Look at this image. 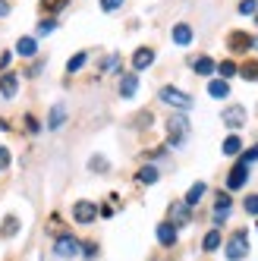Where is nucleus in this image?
<instances>
[{
  "instance_id": "c9c22d12",
  "label": "nucleus",
  "mask_w": 258,
  "mask_h": 261,
  "mask_svg": "<svg viewBox=\"0 0 258 261\" xmlns=\"http://www.w3.org/2000/svg\"><path fill=\"white\" fill-rule=\"evenodd\" d=\"M82 252H85V258H95V255H98V246H95V242H85Z\"/></svg>"
},
{
  "instance_id": "473e14b6",
  "label": "nucleus",
  "mask_w": 258,
  "mask_h": 261,
  "mask_svg": "<svg viewBox=\"0 0 258 261\" xmlns=\"http://www.w3.org/2000/svg\"><path fill=\"white\" fill-rule=\"evenodd\" d=\"M120 7H123V0H101V10L104 13H117Z\"/></svg>"
},
{
  "instance_id": "5701e85b",
  "label": "nucleus",
  "mask_w": 258,
  "mask_h": 261,
  "mask_svg": "<svg viewBox=\"0 0 258 261\" xmlns=\"http://www.w3.org/2000/svg\"><path fill=\"white\" fill-rule=\"evenodd\" d=\"M239 76H243L246 82H258V60H246L243 66H239Z\"/></svg>"
},
{
  "instance_id": "7c9ffc66",
  "label": "nucleus",
  "mask_w": 258,
  "mask_h": 261,
  "mask_svg": "<svg viewBox=\"0 0 258 261\" xmlns=\"http://www.w3.org/2000/svg\"><path fill=\"white\" fill-rule=\"evenodd\" d=\"M54 29H57V19H54V16H47V19L38 22V35H47V32H54Z\"/></svg>"
},
{
  "instance_id": "393cba45",
  "label": "nucleus",
  "mask_w": 258,
  "mask_h": 261,
  "mask_svg": "<svg viewBox=\"0 0 258 261\" xmlns=\"http://www.w3.org/2000/svg\"><path fill=\"white\" fill-rule=\"evenodd\" d=\"M201 249H205V252H217V249H220V233L211 230V233L205 236V242H201Z\"/></svg>"
},
{
  "instance_id": "9b49d317",
  "label": "nucleus",
  "mask_w": 258,
  "mask_h": 261,
  "mask_svg": "<svg viewBox=\"0 0 258 261\" xmlns=\"http://www.w3.org/2000/svg\"><path fill=\"white\" fill-rule=\"evenodd\" d=\"M154 63V50L151 47H139L136 54H133V69L139 72V69H148Z\"/></svg>"
},
{
  "instance_id": "ddd939ff",
  "label": "nucleus",
  "mask_w": 258,
  "mask_h": 261,
  "mask_svg": "<svg viewBox=\"0 0 258 261\" xmlns=\"http://www.w3.org/2000/svg\"><path fill=\"white\" fill-rule=\"evenodd\" d=\"M16 54H19V57H35V54H38V41H35L32 35H25V38L16 41Z\"/></svg>"
},
{
  "instance_id": "bb28decb",
  "label": "nucleus",
  "mask_w": 258,
  "mask_h": 261,
  "mask_svg": "<svg viewBox=\"0 0 258 261\" xmlns=\"http://www.w3.org/2000/svg\"><path fill=\"white\" fill-rule=\"evenodd\" d=\"M217 72H220V79H230V76H236V72H239V66L233 60H224V63H217Z\"/></svg>"
},
{
  "instance_id": "72a5a7b5",
  "label": "nucleus",
  "mask_w": 258,
  "mask_h": 261,
  "mask_svg": "<svg viewBox=\"0 0 258 261\" xmlns=\"http://www.w3.org/2000/svg\"><path fill=\"white\" fill-rule=\"evenodd\" d=\"M25 129H29L32 136H38V133H41V123H38V120H35V117L29 114V117H25Z\"/></svg>"
},
{
  "instance_id": "4468645a",
  "label": "nucleus",
  "mask_w": 258,
  "mask_h": 261,
  "mask_svg": "<svg viewBox=\"0 0 258 261\" xmlns=\"http://www.w3.org/2000/svg\"><path fill=\"white\" fill-rule=\"evenodd\" d=\"M136 91H139V76H136V72H129V76L120 79V95L123 98H133Z\"/></svg>"
},
{
  "instance_id": "4c0bfd02",
  "label": "nucleus",
  "mask_w": 258,
  "mask_h": 261,
  "mask_svg": "<svg viewBox=\"0 0 258 261\" xmlns=\"http://www.w3.org/2000/svg\"><path fill=\"white\" fill-rule=\"evenodd\" d=\"M10 60H13V54H10V50H4V57H0V69H7V66H10Z\"/></svg>"
},
{
  "instance_id": "79ce46f5",
  "label": "nucleus",
  "mask_w": 258,
  "mask_h": 261,
  "mask_svg": "<svg viewBox=\"0 0 258 261\" xmlns=\"http://www.w3.org/2000/svg\"><path fill=\"white\" fill-rule=\"evenodd\" d=\"M255 22H258V13H255Z\"/></svg>"
},
{
  "instance_id": "2eb2a0df",
  "label": "nucleus",
  "mask_w": 258,
  "mask_h": 261,
  "mask_svg": "<svg viewBox=\"0 0 258 261\" xmlns=\"http://www.w3.org/2000/svg\"><path fill=\"white\" fill-rule=\"evenodd\" d=\"M158 167H151V164H145V167H139V173H136V179L142 182V186H154L158 182Z\"/></svg>"
},
{
  "instance_id": "c85d7f7f",
  "label": "nucleus",
  "mask_w": 258,
  "mask_h": 261,
  "mask_svg": "<svg viewBox=\"0 0 258 261\" xmlns=\"http://www.w3.org/2000/svg\"><path fill=\"white\" fill-rule=\"evenodd\" d=\"M243 208H246V214L258 217V195H246V201H243Z\"/></svg>"
},
{
  "instance_id": "a19ab883",
  "label": "nucleus",
  "mask_w": 258,
  "mask_h": 261,
  "mask_svg": "<svg viewBox=\"0 0 258 261\" xmlns=\"http://www.w3.org/2000/svg\"><path fill=\"white\" fill-rule=\"evenodd\" d=\"M252 47H258V38H252Z\"/></svg>"
},
{
  "instance_id": "423d86ee",
  "label": "nucleus",
  "mask_w": 258,
  "mask_h": 261,
  "mask_svg": "<svg viewBox=\"0 0 258 261\" xmlns=\"http://www.w3.org/2000/svg\"><path fill=\"white\" fill-rule=\"evenodd\" d=\"M98 217V204H91V201H76L72 204V220L76 223H91Z\"/></svg>"
},
{
  "instance_id": "a878e982",
  "label": "nucleus",
  "mask_w": 258,
  "mask_h": 261,
  "mask_svg": "<svg viewBox=\"0 0 258 261\" xmlns=\"http://www.w3.org/2000/svg\"><path fill=\"white\" fill-rule=\"evenodd\" d=\"M85 60H88V54H85V50H79V54H72V60L66 63V69H69V72H79V69L85 66Z\"/></svg>"
},
{
  "instance_id": "c756f323",
  "label": "nucleus",
  "mask_w": 258,
  "mask_h": 261,
  "mask_svg": "<svg viewBox=\"0 0 258 261\" xmlns=\"http://www.w3.org/2000/svg\"><path fill=\"white\" fill-rule=\"evenodd\" d=\"M239 13H243V16H255L258 4H255V0H239Z\"/></svg>"
},
{
  "instance_id": "ea45409f",
  "label": "nucleus",
  "mask_w": 258,
  "mask_h": 261,
  "mask_svg": "<svg viewBox=\"0 0 258 261\" xmlns=\"http://www.w3.org/2000/svg\"><path fill=\"white\" fill-rule=\"evenodd\" d=\"M0 129H10V123H4V120H0Z\"/></svg>"
},
{
  "instance_id": "f8f14e48",
  "label": "nucleus",
  "mask_w": 258,
  "mask_h": 261,
  "mask_svg": "<svg viewBox=\"0 0 258 261\" xmlns=\"http://www.w3.org/2000/svg\"><path fill=\"white\" fill-rule=\"evenodd\" d=\"M224 123H227L230 129H239V126L246 123V110H243V107H236V104L227 107V110H224Z\"/></svg>"
},
{
  "instance_id": "4be33fe9",
  "label": "nucleus",
  "mask_w": 258,
  "mask_h": 261,
  "mask_svg": "<svg viewBox=\"0 0 258 261\" xmlns=\"http://www.w3.org/2000/svg\"><path fill=\"white\" fill-rule=\"evenodd\" d=\"M224 154H227V158L243 154V139H239V136H227V139H224Z\"/></svg>"
},
{
  "instance_id": "a211bd4d",
  "label": "nucleus",
  "mask_w": 258,
  "mask_h": 261,
  "mask_svg": "<svg viewBox=\"0 0 258 261\" xmlns=\"http://www.w3.org/2000/svg\"><path fill=\"white\" fill-rule=\"evenodd\" d=\"M173 41H176V44H192V25L176 22V25H173Z\"/></svg>"
},
{
  "instance_id": "b1692460",
  "label": "nucleus",
  "mask_w": 258,
  "mask_h": 261,
  "mask_svg": "<svg viewBox=\"0 0 258 261\" xmlns=\"http://www.w3.org/2000/svg\"><path fill=\"white\" fill-rule=\"evenodd\" d=\"M63 120H66V110L57 104V107L50 110V120H47V126H50V129H60V126H63Z\"/></svg>"
},
{
  "instance_id": "f03ea898",
  "label": "nucleus",
  "mask_w": 258,
  "mask_h": 261,
  "mask_svg": "<svg viewBox=\"0 0 258 261\" xmlns=\"http://www.w3.org/2000/svg\"><path fill=\"white\" fill-rule=\"evenodd\" d=\"M79 239L76 236H72V233H57V239H54V255H57V258H76L79 255Z\"/></svg>"
},
{
  "instance_id": "f3484780",
  "label": "nucleus",
  "mask_w": 258,
  "mask_h": 261,
  "mask_svg": "<svg viewBox=\"0 0 258 261\" xmlns=\"http://www.w3.org/2000/svg\"><path fill=\"white\" fill-rule=\"evenodd\" d=\"M192 69L198 72V76H211V72L217 69V63L211 57H192Z\"/></svg>"
},
{
  "instance_id": "aec40b11",
  "label": "nucleus",
  "mask_w": 258,
  "mask_h": 261,
  "mask_svg": "<svg viewBox=\"0 0 258 261\" xmlns=\"http://www.w3.org/2000/svg\"><path fill=\"white\" fill-rule=\"evenodd\" d=\"M208 95H211V98H227V95H230L227 79H211V82H208Z\"/></svg>"
},
{
  "instance_id": "7ed1b4c3",
  "label": "nucleus",
  "mask_w": 258,
  "mask_h": 261,
  "mask_svg": "<svg viewBox=\"0 0 258 261\" xmlns=\"http://www.w3.org/2000/svg\"><path fill=\"white\" fill-rule=\"evenodd\" d=\"M161 101L170 104V107H176V110H189V107H192V98L186 95V91L173 88V85H164V88H161Z\"/></svg>"
},
{
  "instance_id": "2f4dec72",
  "label": "nucleus",
  "mask_w": 258,
  "mask_h": 261,
  "mask_svg": "<svg viewBox=\"0 0 258 261\" xmlns=\"http://www.w3.org/2000/svg\"><path fill=\"white\" fill-rule=\"evenodd\" d=\"M239 161H243L246 167H249V164H255V161H258V145H252L246 154H239Z\"/></svg>"
},
{
  "instance_id": "0eeeda50",
  "label": "nucleus",
  "mask_w": 258,
  "mask_h": 261,
  "mask_svg": "<svg viewBox=\"0 0 258 261\" xmlns=\"http://www.w3.org/2000/svg\"><path fill=\"white\" fill-rule=\"evenodd\" d=\"M230 208H233L230 195L227 192H217V198H214V223H224L230 217Z\"/></svg>"
},
{
  "instance_id": "f704fd0d",
  "label": "nucleus",
  "mask_w": 258,
  "mask_h": 261,
  "mask_svg": "<svg viewBox=\"0 0 258 261\" xmlns=\"http://www.w3.org/2000/svg\"><path fill=\"white\" fill-rule=\"evenodd\" d=\"M88 167H91V170H95V173H104V170H107L104 158H91V164H88Z\"/></svg>"
},
{
  "instance_id": "6e6552de",
  "label": "nucleus",
  "mask_w": 258,
  "mask_h": 261,
  "mask_svg": "<svg viewBox=\"0 0 258 261\" xmlns=\"http://www.w3.org/2000/svg\"><path fill=\"white\" fill-rule=\"evenodd\" d=\"M192 220V214H189V204L186 201H176L173 208H170V223L179 230V227H186V223Z\"/></svg>"
},
{
  "instance_id": "dca6fc26",
  "label": "nucleus",
  "mask_w": 258,
  "mask_h": 261,
  "mask_svg": "<svg viewBox=\"0 0 258 261\" xmlns=\"http://www.w3.org/2000/svg\"><path fill=\"white\" fill-rule=\"evenodd\" d=\"M230 50H249L252 47V38H249V35L246 32H230Z\"/></svg>"
},
{
  "instance_id": "58836bf2",
  "label": "nucleus",
  "mask_w": 258,
  "mask_h": 261,
  "mask_svg": "<svg viewBox=\"0 0 258 261\" xmlns=\"http://www.w3.org/2000/svg\"><path fill=\"white\" fill-rule=\"evenodd\" d=\"M7 13H10V4H7V0H0V19H4Z\"/></svg>"
},
{
  "instance_id": "cd10ccee",
  "label": "nucleus",
  "mask_w": 258,
  "mask_h": 261,
  "mask_svg": "<svg viewBox=\"0 0 258 261\" xmlns=\"http://www.w3.org/2000/svg\"><path fill=\"white\" fill-rule=\"evenodd\" d=\"M66 7V0H41V10L44 13H57V10H63Z\"/></svg>"
},
{
  "instance_id": "9d476101",
  "label": "nucleus",
  "mask_w": 258,
  "mask_h": 261,
  "mask_svg": "<svg viewBox=\"0 0 258 261\" xmlns=\"http://www.w3.org/2000/svg\"><path fill=\"white\" fill-rule=\"evenodd\" d=\"M158 242H161V246H176V227H173V223L170 220H161L158 223Z\"/></svg>"
},
{
  "instance_id": "f257e3e1",
  "label": "nucleus",
  "mask_w": 258,
  "mask_h": 261,
  "mask_svg": "<svg viewBox=\"0 0 258 261\" xmlns=\"http://www.w3.org/2000/svg\"><path fill=\"white\" fill-rule=\"evenodd\" d=\"M167 133H170V145H183V142L189 139L192 126H189V117L183 114V110L170 114V120H167Z\"/></svg>"
},
{
  "instance_id": "20e7f679",
  "label": "nucleus",
  "mask_w": 258,
  "mask_h": 261,
  "mask_svg": "<svg viewBox=\"0 0 258 261\" xmlns=\"http://www.w3.org/2000/svg\"><path fill=\"white\" fill-rule=\"evenodd\" d=\"M246 255H249V236L239 230V233H233L230 242H227V258H230V261H243Z\"/></svg>"
},
{
  "instance_id": "412c9836",
  "label": "nucleus",
  "mask_w": 258,
  "mask_h": 261,
  "mask_svg": "<svg viewBox=\"0 0 258 261\" xmlns=\"http://www.w3.org/2000/svg\"><path fill=\"white\" fill-rule=\"evenodd\" d=\"M205 192H208V186H205V182H195V186H192V189L186 192V198H183V201H186V204H189V208H195V204L201 201V195H205Z\"/></svg>"
},
{
  "instance_id": "e433bc0d",
  "label": "nucleus",
  "mask_w": 258,
  "mask_h": 261,
  "mask_svg": "<svg viewBox=\"0 0 258 261\" xmlns=\"http://www.w3.org/2000/svg\"><path fill=\"white\" fill-rule=\"evenodd\" d=\"M7 164H10V148L0 145V167H7Z\"/></svg>"
},
{
  "instance_id": "39448f33",
  "label": "nucleus",
  "mask_w": 258,
  "mask_h": 261,
  "mask_svg": "<svg viewBox=\"0 0 258 261\" xmlns=\"http://www.w3.org/2000/svg\"><path fill=\"white\" fill-rule=\"evenodd\" d=\"M246 182H249V167H246L243 161H236V164H233V170L227 173V189L236 192V189H243Z\"/></svg>"
},
{
  "instance_id": "1a4fd4ad",
  "label": "nucleus",
  "mask_w": 258,
  "mask_h": 261,
  "mask_svg": "<svg viewBox=\"0 0 258 261\" xmlns=\"http://www.w3.org/2000/svg\"><path fill=\"white\" fill-rule=\"evenodd\" d=\"M0 95L4 98L19 95V76H16V72H4V76H0Z\"/></svg>"
},
{
  "instance_id": "6ab92c4d",
  "label": "nucleus",
  "mask_w": 258,
  "mask_h": 261,
  "mask_svg": "<svg viewBox=\"0 0 258 261\" xmlns=\"http://www.w3.org/2000/svg\"><path fill=\"white\" fill-rule=\"evenodd\" d=\"M16 233H19V217L7 214V217H4V223H0V236L10 239V236H16Z\"/></svg>"
}]
</instances>
